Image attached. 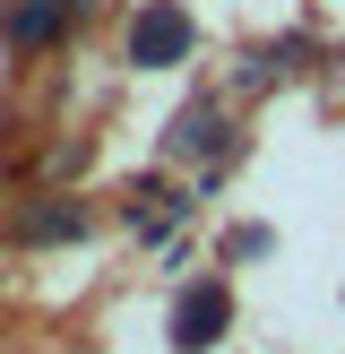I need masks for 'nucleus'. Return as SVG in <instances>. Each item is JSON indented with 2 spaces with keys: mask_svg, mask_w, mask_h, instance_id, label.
<instances>
[{
  "mask_svg": "<svg viewBox=\"0 0 345 354\" xmlns=\"http://www.w3.org/2000/svg\"><path fill=\"white\" fill-rule=\"evenodd\" d=\"M130 52H138V61H147V69L181 61V52H190V17L172 9V0H155V9L138 17V26H130Z\"/></svg>",
  "mask_w": 345,
  "mask_h": 354,
  "instance_id": "f257e3e1",
  "label": "nucleus"
},
{
  "mask_svg": "<svg viewBox=\"0 0 345 354\" xmlns=\"http://www.w3.org/2000/svg\"><path fill=\"white\" fill-rule=\"evenodd\" d=\"M216 328H224V286H190L181 294V311H172V346H216Z\"/></svg>",
  "mask_w": 345,
  "mask_h": 354,
  "instance_id": "f03ea898",
  "label": "nucleus"
},
{
  "mask_svg": "<svg viewBox=\"0 0 345 354\" xmlns=\"http://www.w3.org/2000/svg\"><path fill=\"white\" fill-rule=\"evenodd\" d=\"M61 9H69V0H17V17H9V44H52Z\"/></svg>",
  "mask_w": 345,
  "mask_h": 354,
  "instance_id": "7ed1b4c3",
  "label": "nucleus"
},
{
  "mask_svg": "<svg viewBox=\"0 0 345 354\" xmlns=\"http://www.w3.org/2000/svg\"><path fill=\"white\" fill-rule=\"evenodd\" d=\"M216 130H224V121H216V113L199 104V113H181V130H172V147H181V156H199V147H216Z\"/></svg>",
  "mask_w": 345,
  "mask_h": 354,
  "instance_id": "20e7f679",
  "label": "nucleus"
}]
</instances>
